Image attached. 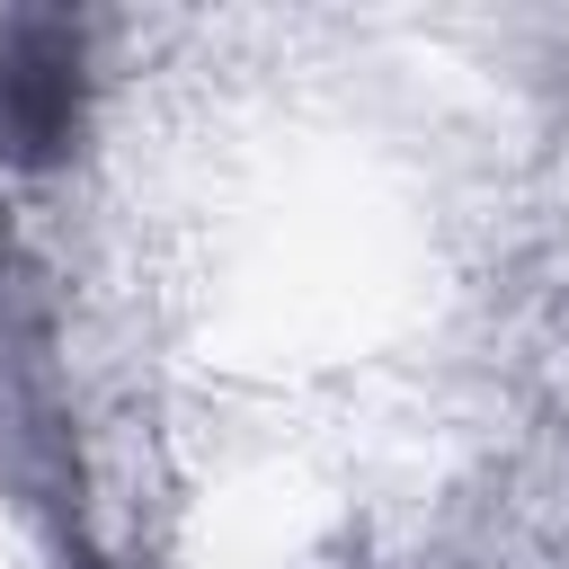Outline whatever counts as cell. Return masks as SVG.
<instances>
[{"label": "cell", "mask_w": 569, "mask_h": 569, "mask_svg": "<svg viewBox=\"0 0 569 569\" xmlns=\"http://www.w3.org/2000/svg\"><path fill=\"white\" fill-rule=\"evenodd\" d=\"M80 133V27L71 18H9L0 36V160L44 169Z\"/></svg>", "instance_id": "cell-1"}]
</instances>
